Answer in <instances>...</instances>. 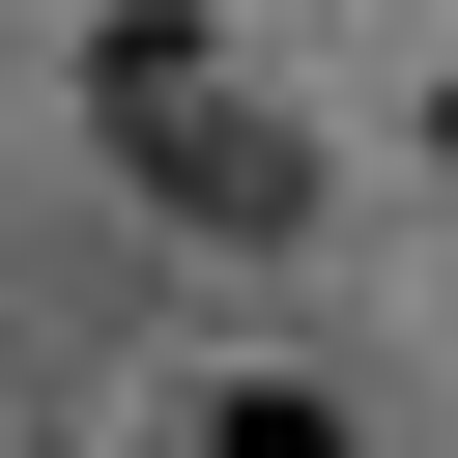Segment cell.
I'll list each match as a JSON object with an SVG mask.
<instances>
[{
	"label": "cell",
	"instance_id": "1",
	"mask_svg": "<svg viewBox=\"0 0 458 458\" xmlns=\"http://www.w3.org/2000/svg\"><path fill=\"white\" fill-rule=\"evenodd\" d=\"M86 114L143 143V200H172V229H229V258H286V229H315V143L200 57V0H114V29H86Z\"/></svg>",
	"mask_w": 458,
	"mask_h": 458
},
{
	"label": "cell",
	"instance_id": "2",
	"mask_svg": "<svg viewBox=\"0 0 458 458\" xmlns=\"http://www.w3.org/2000/svg\"><path fill=\"white\" fill-rule=\"evenodd\" d=\"M200 458H344V401H286V372H258V401H200Z\"/></svg>",
	"mask_w": 458,
	"mask_h": 458
}]
</instances>
